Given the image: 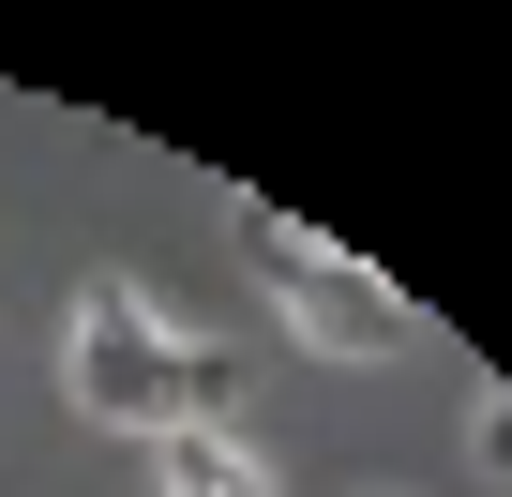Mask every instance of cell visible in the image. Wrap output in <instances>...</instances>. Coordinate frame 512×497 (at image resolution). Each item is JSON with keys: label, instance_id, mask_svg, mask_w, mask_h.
<instances>
[{"label": "cell", "instance_id": "6da1fadb", "mask_svg": "<svg viewBox=\"0 0 512 497\" xmlns=\"http://www.w3.org/2000/svg\"><path fill=\"white\" fill-rule=\"evenodd\" d=\"M61 392H76V422H121V437H166L181 422V332L151 317V287H91L76 302V347H61Z\"/></svg>", "mask_w": 512, "mask_h": 497}, {"label": "cell", "instance_id": "8992f818", "mask_svg": "<svg viewBox=\"0 0 512 497\" xmlns=\"http://www.w3.org/2000/svg\"><path fill=\"white\" fill-rule=\"evenodd\" d=\"M482 467H497V482H512V392H497V407H482Z\"/></svg>", "mask_w": 512, "mask_h": 497}, {"label": "cell", "instance_id": "277c9868", "mask_svg": "<svg viewBox=\"0 0 512 497\" xmlns=\"http://www.w3.org/2000/svg\"><path fill=\"white\" fill-rule=\"evenodd\" d=\"M241 241H256V257H272L287 287H317V272H332V241H317L302 211H272V196H241Z\"/></svg>", "mask_w": 512, "mask_h": 497}, {"label": "cell", "instance_id": "3957f363", "mask_svg": "<svg viewBox=\"0 0 512 497\" xmlns=\"http://www.w3.org/2000/svg\"><path fill=\"white\" fill-rule=\"evenodd\" d=\"M151 497H272V467L241 437H211V422H166L151 437Z\"/></svg>", "mask_w": 512, "mask_h": 497}, {"label": "cell", "instance_id": "5b68a950", "mask_svg": "<svg viewBox=\"0 0 512 497\" xmlns=\"http://www.w3.org/2000/svg\"><path fill=\"white\" fill-rule=\"evenodd\" d=\"M181 422H211V437L241 422V362L226 347H181Z\"/></svg>", "mask_w": 512, "mask_h": 497}, {"label": "cell", "instance_id": "7a4b0ae2", "mask_svg": "<svg viewBox=\"0 0 512 497\" xmlns=\"http://www.w3.org/2000/svg\"><path fill=\"white\" fill-rule=\"evenodd\" d=\"M287 332H302L317 362H392V347H407V302H392L362 257H332L317 287H287Z\"/></svg>", "mask_w": 512, "mask_h": 497}]
</instances>
